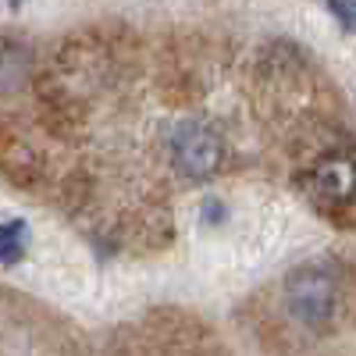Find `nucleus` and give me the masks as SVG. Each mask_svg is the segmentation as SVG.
I'll use <instances>...</instances> for the list:
<instances>
[{
  "label": "nucleus",
  "mask_w": 356,
  "mask_h": 356,
  "mask_svg": "<svg viewBox=\"0 0 356 356\" xmlns=\"http://www.w3.org/2000/svg\"><path fill=\"white\" fill-rule=\"evenodd\" d=\"M171 157H175V168L182 175L207 178V175H214L218 164H221V139H218V132L211 125L186 122L171 139Z\"/></svg>",
  "instance_id": "nucleus-2"
},
{
  "label": "nucleus",
  "mask_w": 356,
  "mask_h": 356,
  "mask_svg": "<svg viewBox=\"0 0 356 356\" xmlns=\"http://www.w3.org/2000/svg\"><path fill=\"white\" fill-rule=\"evenodd\" d=\"M29 243L25 221H4L0 225V264H18Z\"/></svg>",
  "instance_id": "nucleus-3"
},
{
  "label": "nucleus",
  "mask_w": 356,
  "mask_h": 356,
  "mask_svg": "<svg viewBox=\"0 0 356 356\" xmlns=\"http://www.w3.org/2000/svg\"><path fill=\"white\" fill-rule=\"evenodd\" d=\"M321 189L346 200L349 189H353V168H349V161H332L328 168H324L321 171Z\"/></svg>",
  "instance_id": "nucleus-4"
},
{
  "label": "nucleus",
  "mask_w": 356,
  "mask_h": 356,
  "mask_svg": "<svg viewBox=\"0 0 356 356\" xmlns=\"http://www.w3.org/2000/svg\"><path fill=\"white\" fill-rule=\"evenodd\" d=\"M285 300H289V310L307 324L328 321L339 300L335 275L324 271V267H300V271H292L285 285Z\"/></svg>",
  "instance_id": "nucleus-1"
},
{
  "label": "nucleus",
  "mask_w": 356,
  "mask_h": 356,
  "mask_svg": "<svg viewBox=\"0 0 356 356\" xmlns=\"http://www.w3.org/2000/svg\"><path fill=\"white\" fill-rule=\"evenodd\" d=\"M328 4L339 11V22H342V29H349V25H353V8H349V0H328Z\"/></svg>",
  "instance_id": "nucleus-5"
},
{
  "label": "nucleus",
  "mask_w": 356,
  "mask_h": 356,
  "mask_svg": "<svg viewBox=\"0 0 356 356\" xmlns=\"http://www.w3.org/2000/svg\"><path fill=\"white\" fill-rule=\"evenodd\" d=\"M8 4H18V0H8Z\"/></svg>",
  "instance_id": "nucleus-6"
}]
</instances>
